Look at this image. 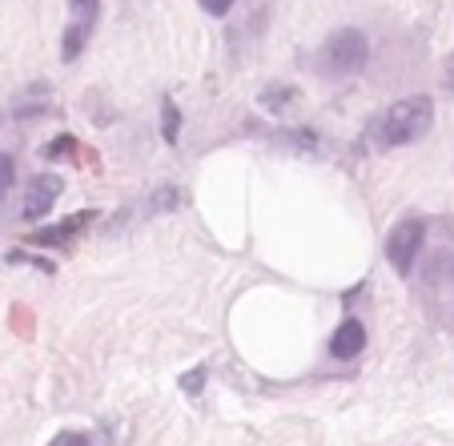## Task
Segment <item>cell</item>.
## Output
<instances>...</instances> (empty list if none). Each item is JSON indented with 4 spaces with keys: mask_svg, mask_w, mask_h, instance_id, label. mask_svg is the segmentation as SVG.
<instances>
[{
    "mask_svg": "<svg viewBox=\"0 0 454 446\" xmlns=\"http://www.w3.org/2000/svg\"><path fill=\"white\" fill-rule=\"evenodd\" d=\"M52 446H65V438H57V442H52Z\"/></svg>",
    "mask_w": 454,
    "mask_h": 446,
    "instance_id": "9a60e30c",
    "label": "cell"
},
{
    "mask_svg": "<svg viewBox=\"0 0 454 446\" xmlns=\"http://www.w3.org/2000/svg\"><path fill=\"white\" fill-rule=\"evenodd\" d=\"M85 41H89V33H85L81 25L65 28V44H60V57H65V60H77L81 49H85Z\"/></svg>",
    "mask_w": 454,
    "mask_h": 446,
    "instance_id": "30bf717a",
    "label": "cell"
},
{
    "mask_svg": "<svg viewBox=\"0 0 454 446\" xmlns=\"http://www.w3.org/2000/svg\"><path fill=\"white\" fill-rule=\"evenodd\" d=\"M12 181H17V161H12L9 153H0V201L9 198V189Z\"/></svg>",
    "mask_w": 454,
    "mask_h": 446,
    "instance_id": "8fae6325",
    "label": "cell"
},
{
    "mask_svg": "<svg viewBox=\"0 0 454 446\" xmlns=\"http://www.w3.org/2000/svg\"><path fill=\"white\" fill-rule=\"evenodd\" d=\"M422 241H427V222H422V217H403V222L390 230V238H386V258H390V266L403 278L411 274L414 262H419Z\"/></svg>",
    "mask_w": 454,
    "mask_h": 446,
    "instance_id": "3957f363",
    "label": "cell"
},
{
    "mask_svg": "<svg viewBox=\"0 0 454 446\" xmlns=\"http://www.w3.org/2000/svg\"><path fill=\"white\" fill-rule=\"evenodd\" d=\"M60 189H65V181H60L57 173H36L33 185H28V198H25V222H41V217L57 206Z\"/></svg>",
    "mask_w": 454,
    "mask_h": 446,
    "instance_id": "277c9868",
    "label": "cell"
},
{
    "mask_svg": "<svg viewBox=\"0 0 454 446\" xmlns=\"http://www.w3.org/2000/svg\"><path fill=\"white\" fill-rule=\"evenodd\" d=\"M201 387H206V370H189V374H181V390L185 395H201Z\"/></svg>",
    "mask_w": 454,
    "mask_h": 446,
    "instance_id": "7c38bea8",
    "label": "cell"
},
{
    "mask_svg": "<svg viewBox=\"0 0 454 446\" xmlns=\"http://www.w3.org/2000/svg\"><path fill=\"white\" fill-rule=\"evenodd\" d=\"M161 137L169 141V145L181 137V113H177V105H173L169 97L161 101Z\"/></svg>",
    "mask_w": 454,
    "mask_h": 446,
    "instance_id": "ba28073f",
    "label": "cell"
},
{
    "mask_svg": "<svg viewBox=\"0 0 454 446\" xmlns=\"http://www.w3.org/2000/svg\"><path fill=\"white\" fill-rule=\"evenodd\" d=\"M198 4H206L214 17H222V12H230L233 9V0H198Z\"/></svg>",
    "mask_w": 454,
    "mask_h": 446,
    "instance_id": "4fadbf2b",
    "label": "cell"
},
{
    "mask_svg": "<svg viewBox=\"0 0 454 446\" xmlns=\"http://www.w3.org/2000/svg\"><path fill=\"white\" fill-rule=\"evenodd\" d=\"M89 222H97V214L93 209H81V214H73V217H65L60 225H52V230H41V233H33V246H65V241L73 238V233H81V225H89Z\"/></svg>",
    "mask_w": 454,
    "mask_h": 446,
    "instance_id": "8992f818",
    "label": "cell"
},
{
    "mask_svg": "<svg viewBox=\"0 0 454 446\" xmlns=\"http://www.w3.org/2000/svg\"><path fill=\"white\" fill-rule=\"evenodd\" d=\"M362 350H366V326H362L358 317H346L342 326L334 330V338H330V354L350 362V358H358Z\"/></svg>",
    "mask_w": 454,
    "mask_h": 446,
    "instance_id": "5b68a950",
    "label": "cell"
},
{
    "mask_svg": "<svg viewBox=\"0 0 454 446\" xmlns=\"http://www.w3.org/2000/svg\"><path fill=\"white\" fill-rule=\"evenodd\" d=\"M366 57H370L366 33H362V28H338V33L322 44L317 65H322V73H330V77H350V73L366 69Z\"/></svg>",
    "mask_w": 454,
    "mask_h": 446,
    "instance_id": "7a4b0ae2",
    "label": "cell"
},
{
    "mask_svg": "<svg viewBox=\"0 0 454 446\" xmlns=\"http://www.w3.org/2000/svg\"><path fill=\"white\" fill-rule=\"evenodd\" d=\"M257 101H262V109L282 113V109H290V101H298V89H290V85H266Z\"/></svg>",
    "mask_w": 454,
    "mask_h": 446,
    "instance_id": "52a82bcc",
    "label": "cell"
},
{
    "mask_svg": "<svg viewBox=\"0 0 454 446\" xmlns=\"http://www.w3.org/2000/svg\"><path fill=\"white\" fill-rule=\"evenodd\" d=\"M65 446H93L89 434H65Z\"/></svg>",
    "mask_w": 454,
    "mask_h": 446,
    "instance_id": "5bb4252c",
    "label": "cell"
},
{
    "mask_svg": "<svg viewBox=\"0 0 454 446\" xmlns=\"http://www.w3.org/2000/svg\"><path fill=\"white\" fill-rule=\"evenodd\" d=\"M73 4V17H77V25L85 28V33H93L97 28V9H101V0H69Z\"/></svg>",
    "mask_w": 454,
    "mask_h": 446,
    "instance_id": "9c48e42d",
    "label": "cell"
},
{
    "mask_svg": "<svg viewBox=\"0 0 454 446\" xmlns=\"http://www.w3.org/2000/svg\"><path fill=\"white\" fill-rule=\"evenodd\" d=\"M434 125V101L427 93H414V97H403L395 101L390 109L378 117V145L386 149H398V145H414L422 141Z\"/></svg>",
    "mask_w": 454,
    "mask_h": 446,
    "instance_id": "6da1fadb",
    "label": "cell"
}]
</instances>
